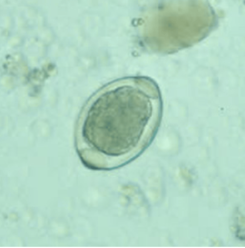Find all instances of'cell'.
<instances>
[{
  "label": "cell",
  "mask_w": 245,
  "mask_h": 248,
  "mask_svg": "<svg viewBox=\"0 0 245 248\" xmlns=\"http://www.w3.org/2000/svg\"><path fill=\"white\" fill-rule=\"evenodd\" d=\"M186 168H182L179 169V176L180 179L186 185L188 184L190 180V175Z\"/></svg>",
  "instance_id": "cell-1"
}]
</instances>
